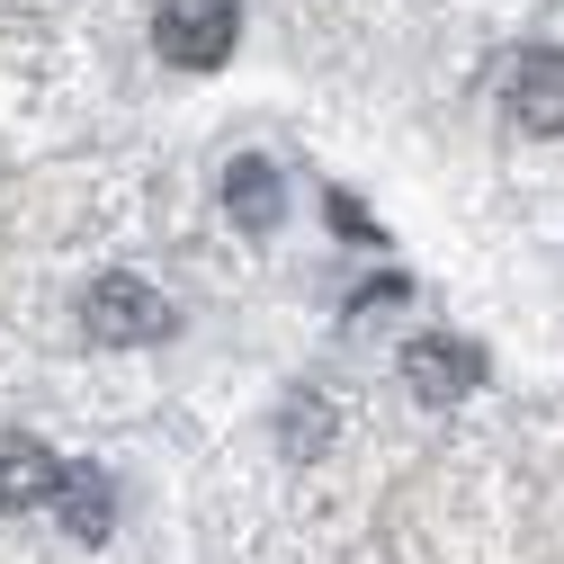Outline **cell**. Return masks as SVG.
<instances>
[{
	"label": "cell",
	"mask_w": 564,
	"mask_h": 564,
	"mask_svg": "<svg viewBox=\"0 0 564 564\" xmlns=\"http://www.w3.org/2000/svg\"><path fill=\"white\" fill-rule=\"evenodd\" d=\"M502 99H511V126H529V134H564V45H520Z\"/></svg>",
	"instance_id": "277c9868"
},
{
	"label": "cell",
	"mask_w": 564,
	"mask_h": 564,
	"mask_svg": "<svg viewBox=\"0 0 564 564\" xmlns=\"http://www.w3.org/2000/svg\"><path fill=\"white\" fill-rule=\"evenodd\" d=\"M225 206H234V225H242V234H269L278 216H288V188H278V162H260V153L225 162Z\"/></svg>",
	"instance_id": "52a82bcc"
},
{
	"label": "cell",
	"mask_w": 564,
	"mask_h": 564,
	"mask_svg": "<svg viewBox=\"0 0 564 564\" xmlns=\"http://www.w3.org/2000/svg\"><path fill=\"white\" fill-rule=\"evenodd\" d=\"M242 19H234V0H162L153 10V45L162 63H180V73H216V63L234 54Z\"/></svg>",
	"instance_id": "7a4b0ae2"
},
{
	"label": "cell",
	"mask_w": 564,
	"mask_h": 564,
	"mask_svg": "<svg viewBox=\"0 0 564 564\" xmlns=\"http://www.w3.org/2000/svg\"><path fill=\"white\" fill-rule=\"evenodd\" d=\"M314 448H332V412L314 394H296L288 403V457H314Z\"/></svg>",
	"instance_id": "ba28073f"
},
{
	"label": "cell",
	"mask_w": 564,
	"mask_h": 564,
	"mask_svg": "<svg viewBox=\"0 0 564 564\" xmlns=\"http://www.w3.org/2000/svg\"><path fill=\"white\" fill-rule=\"evenodd\" d=\"M54 511H63V529H73L82 546H108V529H117V484H108V466H63Z\"/></svg>",
	"instance_id": "8992f818"
},
{
	"label": "cell",
	"mask_w": 564,
	"mask_h": 564,
	"mask_svg": "<svg viewBox=\"0 0 564 564\" xmlns=\"http://www.w3.org/2000/svg\"><path fill=\"white\" fill-rule=\"evenodd\" d=\"M63 492V457L36 448L28 431H0V511H36Z\"/></svg>",
	"instance_id": "5b68a950"
},
{
	"label": "cell",
	"mask_w": 564,
	"mask_h": 564,
	"mask_svg": "<svg viewBox=\"0 0 564 564\" xmlns=\"http://www.w3.org/2000/svg\"><path fill=\"white\" fill-rule=\"evenodd\" d=\"M82 332H90V340H171L180 314L144 288V278L108 269V278H90V288H82Z\"/></svg>",
	"instance_id": "6da1fadb"
},
{
	"label": "cell",
	"mask_w": 564,
	"mask_h": 564,
	"mask_svg": "<svg viewBox=\"0 0 564 564\" xmlns=\"http://www.w3.org/2000/svg\"><path fill=\"white\" fill-rule=\"evenodd\" d=\"M403 386H412V403H466L475 386H484V349H466L457 332H412L403 340Z\"/></svg>",
	"instance_id": "3957f363"
}]
</instances>
